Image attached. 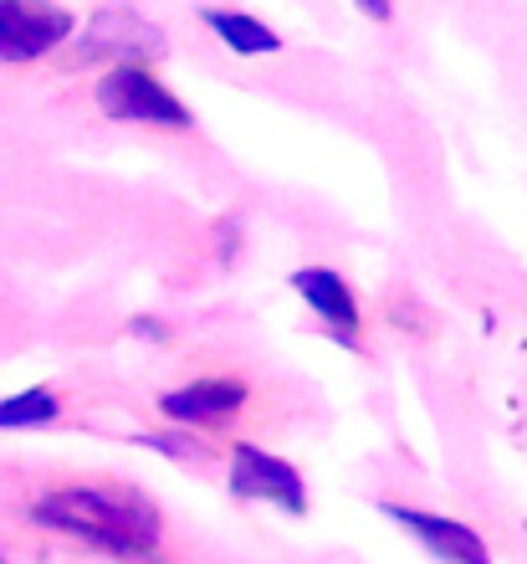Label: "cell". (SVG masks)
<instances>
[{
    "instance_id": "cell-1",
    "label": "cell",
    "mask_w": 527,
    "mask_h": 564,
    "mask_svg": "<svg viewBox=\"0 0 527 564\" xmlns=\"http://www.w3.org/2000/svg\"><path fill=\"white\" fill-rule=\"evenodd\" d=\"M36 519L57 534L88 539L118 560H149L160 544V513L144 492L103 482V488H57L36 503Z\"/></svg>"
},
{
    "instance_id": "cell-2",
    "label": "cell",
    "mask_w": 527,
    "mask_h": 564,
    "mask_svg": "<svg viewBox=\"0 0 527 564\" xmlns=\"http://www.w3.org/2000/svg\"><path fill=\"white\" fill-rule=\"evenodd\" d=\"M98 108L118 123H154V129H190V108L139 62H118L98 77Z\"/></svg>"
},
{
    "instance_id": "cell-3",
    "label": "cell",
    "mask_w": 527,
    "mask_h": 564,
    "mask_svg": "<svg viewBox=\"0 0 527 564\" xmlns=\"http://www.w3.org/2000/svg\"><path fill=\"white\" fill-rule=\"evenodd\" d=\"M73 36V11L57 0H0V62H36Z\"/></svg>"
},
{
    "instance_id": "cell-4",
    "label": "cell",
    "mask_w": 527,
    "mask_h": 564,
    "mask_svg": "<svg viewBox=\"0 0 527 564\" xmlns=\"http://www.w3.org/2000/svg\"><path fill=\"white\" fill-rule=\"evenodd\" d=\"M231 492L266 498V503L287 508V513H308V492H303L297 467H287L282 457H266L262 446H251V442H241L231 457Z\"/></svg>"
},
{
    "instance_id": "cell-5",
    "label": "cell",
    "mask_w": 527,
    "mask_h": 564,
    "mask_svg": "<svg viewBox=\"0 0 527 564\" xmlns=\"http://www.w3.org/2000/svg\"><path fill=\"white\" fill-rule=\"evenodd\" d=\"M149 52H160V31L139 21L133 11H98L92 15L88 36L77 42V62H139Z\"/></svg>"
},
{
    "instance_id": "cell-6",
    "label": "cell",
    "mask_w": 527,
    "mask_h": 564,
    "mask_svg": "<svg viewBox=\"0 0 527 564\" xmlns=\"http://www.w3.org/2000/svg\"><path fill=\"white\" fill-rule=\"evenodd\" d=\"M384 519H395L399 529H410L425 550H436L446 564H492L486 544L466 523L440 519V513H420V508H395V503H384Z\"/></svg>"
},
{
    "instance_id": "cell-7",
    "label": "cell",
    "mask_w": 527,
    "mask_h": 564,
    "mask_svg": "<svg viewBox=\"0 0 527 564\" xmlns=\"http://www.w3.org/2000/svg\"><path fill=\"white\" fill-rule=\"evenodd\" d=\"M293 288L303 297H308L312 308L328 318V328H333L343 344H353V334H359V303H353V288L338 272H328V268H303L293 278Z\"/></svg>"
},
{
    "instance_id": "cell-8",
    "label": "cell",
    "mask_w": 527,
    "mask_h": 564,
    "mask_svg": "<svg viewBox=\"0 0 527 564\" xmlns=\"http://www.w3.org/2000/svg\"><path fill=\"white\" fill-rule=\"evenodd\" d=\"M246 401V386L241 380H195L185 390H169L160 401V411L169 421H216V416H231L241 411Z\"/></svg>"
},
{
    "instance_id": "cell-9",
    "label": "cell",
    "mask_w": 527,
    "mask_h": 564,
    "mask_svg": "<svg viewBox=\"0 0 527 564\" xmlns=\"http://www.w3.org/2000/svg\"><path fill=\"white\" fill-rule=\"evenodd\" d=\"M206 26L216 31L226 46H231L235 57H266V52H277V46H282V36L272 26H262V21H256V15H246V11H226V6H210Z\"/></svg>"
},
{
    "instance_id": "cell-10",
    "label": "cell",
    "mask_w": 527,
    "mask_h": 564,
    "mask_svg": "<svg viewBox=\"0 0 527 564\" xmlns=\"http://www.w3.org/2000/svg\"><path fill=\"white\" fill-rule=\"evenodd\" d=\"M57 395L46 386H31L11 401H0V431H15V426H46V421H57Z\"/></svg>"
},
{
    "instance_id": "cell-11",
    "label": "cell",
    "mask_w": 527,
    "mask_h": 564,
    "mask_svg": "<svg viewBox=\"0 0 527 564\" xmlns=\"http://www.w3.org/2000/svg\"><path fill=\"white\" fill-rule=\"evenodd\" d=\"M359 11H364L369 21H389V0H359Z\"/></svg>"
},
{
    "instance_id": "cell-12",
    "label": "cell",
    "mask_w": 527,
    "mask_h": 564,
    "mask_svg": "<svg viewBox=\"0 0 527 564\" xmlns=\"http://www.w3.org/2000/svg\"><path fill=\"white\" fill-rule=\"evenodd\" d=\"M0 564H6V560H0Z\"/></svg>"
}]
</instances>
